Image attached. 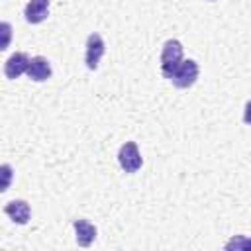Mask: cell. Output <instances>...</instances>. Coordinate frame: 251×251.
<instances>
[{
  "mask_svg": "<svg viewBox=\"0 0 251 251\" xmlns=\"http://www.w3.org/2000/svg\"><path fill=\"white\" fill-rule=\"evenodd\" d=\"M184 61V47L178 39H167L161 49V73L165 78L171 80L178 65Z\"/></svg>",
  "mask_w": 251,
  "mask_h": 251,
  "instance_id": "obj_1",
  "label": "cell"
},
{
  "mask_svg": "<svg viewBox=\"0 0 251 251\" xmlns=\"http://www.w3.org/2000/svg\"><path fill=\"white\" fill-rule=\"evenodd\" d=\"M198 75H200V67L196 61L192 59H184L178 69L175 71V75L171 76V82L176 86V88H190L196 80H198Z\"/></svg>",
  "mask_w": 251,
  "mask_h": 251,
  "instance_id": "obj_2",
  "label": "cell"
},
{
  "mask_svg": "<svg viewBox=\"0 0 251 251\" xmlns=\"http://www.w3.org/2000/svg\"><path fill=\"white\" fill-rule=\"evenodd\" d=\"M118 163L120 167L126 171V173H137L143 165V159H141V153L137 149V143L135 141H126L120 151H118Z\"/></svg>",
  "mask_w": 251,
  "mask_h": 251,
  "instance_id": "obj_3",
  "label": "cell"
},
{
  "mask_svg": "<svg viewBox=\"0 0 251 251\" xmlns=\"http://www.w3.org/2000/svg\"><path fill=\"white\" fill-rule=\"evenodd\" d=\"M84 49H86L84 51V63H86V67L90 71H96L98 65H100V59H102V55L106 51V43H104L102 35L100 33H90L86 37Z\"/></svg>",
  "mask_w": 251,
  "mask_h": 251,
  "instance_id": "obj_4",
  "label": "cell"
},
{
  "mask_svg": "<svg viewBox=\"0 0 251 251\" xmlns=\"http://www.w3.org/2000/svg\"><path fill=\"white\" fill-rule=\"evenodd\" d=\"M29 61H31V59H29L27 53H24V51H16L14 55H10V59L4 63V75H6V78L14 80V78L22 76L24 73H27Z\"/></svg>",
  "mask_w": 251,
  "mask_h": 251,
  "instance_id": "obj_5",
  "label": "cell"
},
{
  "mask_svg": "<svg viewBox=\"0 0 251 251\" xmlns=\"http://www.w3.org/2000/svg\"><path fill=\"white\" fill-rule=\"evenodd\" d=\"M25 75H27L31 80H35V82H43V80L51 78L53 69H51V63H49L45 57L37 55V57H31L29 67H27V73H25Z\"/></svg>",
  "mask_w": 251,
  "mask_h": 251,
  "instance_id": "obj_6",
  "label": "cell"
},
{
  "mask_svg": "<svg viewBox=\"0 0 251 251\" xmlns=\"http://www.w3.org/2000/svg\"><path fill=\"white\" fill-rule=\"evenodd\" d=\"M4 214H6L12 222L24 226V224L29 222L31 210H29V204H27L25 200H12V202H8V204L4 206Z\"/></svg>",
  "mask_w": 251,
  "mask_h": 251,
  "instance_id": "obj_7",
  "label": "cell"
},
{
  "mask_svg": "<svg viewBox=\"0 0 251 251\" xmlns=\"http://www.w3.org/2000/svg\"><path fill=\"white\" fill-rule=\"evenodd\" d=\"M49 4H51V0H29L25 4V10H24L25 22L41 24L49 16Z\"/></svg>",
  "mask_w": 251,
  "mask_h": 251,
  "instance_id": "obj_8",
  "label": "cell"
},
{
  "mask_svg": "<svg viewBox=\"0 0 251 251\" xmlns=\"http://www.w3.org/2000/svg\"><path fill=\"white\" fill-rule=\"evenodd\" d=\"M73 227H75V233H76V243L80 247H90L92 241L96 239V227L88 220H82V218L75 220Z\"/></svg>",
  "mask_w": 251,
  "mask_h": 251,
  "instance_id": "obj_9",
  "label": "cell"
},
{
  "mask_svg": "<svg viewBox=\"0 0 251 251\" xmlns=\"http://www.w3.org/2000/svg\"><path fill=\"white\" fill-rule=\"evenodd\" d=\"M227 251H251V237L247 235H233L227 243H226Z\"/></svg>",
  "mask_w": 251,
  "mask_h": 251,
  "instance_id": "obj_10",
  "label": "cell"
},
{
  "mask_svg": "<svg viewBox=\"0 0 251 251\" xmlns=\"http://www.w3.org/2000/svg\"><path fill=\"white\" fill-rule=\"evenodd\" d=\"M2 175H4V182H2V192H6L10 188V180H12V167L8 163L2 165Z\"/></svg>",
  "mask_w": 251,
  "mask_h": 251,
  "instance_id": "obj_11",
  "label": "cell"
},
{
  "mask_svg": "<svg viewBox=\"0 0 251 251\" xmlns=\"http://www.w3.org/2000/svg\"><path fill=\"white\" fill-rule=\"evenodd\" d=\"M243 122L251 126V100H247V104L243 108Z\"/></svg>",
  "mask_w": 251,
  "mask_h": 251,
  "instance_id": "obj_12",
  "label": "cell"
},
{
  "mask_svg": "<svg viewBox=\"0 0 251 251\" xmlns=\"http://www.w3.org/2000/svg\"><path fill=\"white\" fill-rule=\"evenodd\" d=\"M2 27H4V31H6V39H4L2 49H6V47H8V39H10V24H8V22H4V24H2Z\"/></svg>",
  "mask_w": 251,
  "mask_h": 251,
  "instance_id": "obj_13",
  "label": "cell"
},
{
  "mask_svg": "<svg viewBox=\"0 0 251 251\" xmlns=\"http://www.w3.org/2000/svg\"><path fill=\"white\" fill-rule=\"evenodd\" d=\"M210 2H214V0H210Z\"/></svg>",
  "mask_w": 251,
  "mask_h": 251,
  "instance_id": "obj_14",
  "label": "cell"
}]
</instances>
